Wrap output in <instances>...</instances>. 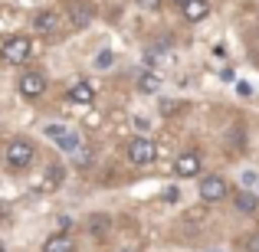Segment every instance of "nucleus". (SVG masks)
Listing matches in <instances>:
<instances>
[{
	"mask_svg": "<svg viewBox=\"0 0 259 252\" xmlns=\"http://www.w3.org/2000/svg\"><path fill=\"white\" fill-rule=\"evenodd\" d=\"M59 180H63V170H59V167H50V170H46V180H43V187L50 190L53 183H59Z\"/></svg>",
	"mask_w": 259,
	"mask_h": 252,
	"instance_id": "nucleus-17",
	"label": "nucleus"
},
{
	"mask_svg": "<svg viewBox=\"0 0 259 252\" xmlns=\"http://www.w3.org/2000/svg\"><path fill=\"white\" fill-rule=\"evenodd\" d=\"M200 154L197 151H187V154H181V158L174 161V170H177V177H197L200 174Z\"/></svg>",
	"mask_w": 259,
	"mask_h": 252,
	"instance_id": "nucleus-7",
	"label": "nucleus"
},
{
	"mask_svg": "<svg viewBox=\"0 0 259 252\" xmlns=\"http://www.w3.org/2000/svg\"><path fill=\"white\" fill-rule=\"evenodd\" d=\"M121 252H135V249H121Z\"/></svg>",
	"mask_w": 259,
	"mask_h": 252,
	"instance_id": "nucleus-22",
	"label": "nucleus"
},
{
	"mask_svg": "<svg viewBox=\"0 0 259 252\" xmlns=\"http://www.w3.org/2000/svg\"><path fill=\"white\" fill-rule=\"evenodd\" d=\"M154 158H158V144H154L151 138H132L128 141V161H132V164L145 167V164H151Z\"/></svg>",
	"mask_w": 259,
	"mask_h": 252,
	"instance_id": "nucleus-3",
	"label": "nucleus"
},
{
	"mask_svg": "<svg viewBox=\"0 0 259 252\" xmlns=\"http://www.w3.org/2000/svg\"><path fill=\"white\" fill-rule=\"evenodd\" d=\"M138 7H145V10H158L161 0H138Z\"/></svg>",
	"mask_w": 259,
	"mask_h": 252,
	"instance_id": "nucleus-19",
	"label": "nucleus"
},
{
	"mask_svg": "<svg viewBox=\"0 0 259 252\" xmlns=\"http://www.w3.org/2000/svg\"><path fill=\"white\" fill-rule=\"evenodd\" d=\"M108 229H112V220H108L105 213H92L89 216V233H92L95 239H105Z\"/></svg>",
	"mask_w": 259,
	"mask_h": 252,
	"instance_id": "nucleus-11",
	"label": "nucleus"
},
{
	"mask_svg": "<svg viewBox=\"0 0 259 252\" xmlns=\"http://www.w3.org/2000/svg\"><path fill=\"white\" fill-rule=\"evenodd\" d=\"M181 102H174V98H164V102H161V112H164V115H177V112H181Z\"/></svg>",
	"mask_w": 259,
	"mask_h": 252,
	"instance_id": "nucleus-18",
	"label": "nucleus"
},
{
	"mask_svg": "<svg viewBox=\"0 0 259 252\" xmlns=\"http://www.w3.org/2000/svg\"><path fill=\"white\" fill-rule=\"evenodd\" d=\"M138 88H141L145 95L161 92V76H154V72H141V76H138Z\"/></svg>",
	"mask_w": 259,
	"mask_h": 252,
	"instance_id": "nucleus-14",
	"label": "nucleus"
},
{
	"mask_svg": "<svg viewBox=\"0 0 259 252\" xmlns=\"http://www.w3.org/2000/svg\"><path fill=\"white\" fill-rule=\"evenodd\" d=\"M43 92H46V76H43V72L30 69V72L20 76V95H26V98H39Z\"/></svg>",
	"mask_w": 259,
	"mask_h": 252,
	"instance_id": "nucleus-5",
	"label": "nucleus"
},
{
	"mask_svg": "<svg viewBox=\"0 0 259 252\" xmlns=\"http://www.w3.org/2000/svg\"><path fill=\"white\" fill-rule=\"evenodd\" d=\"M43 252H76V242H72L66 233H53L50 239L43 242Z\"/></svg>",
	"mask_w": 259,
	"mask_h": 252,
	"instance_id": "nucleus-9",
	"label": "nucleus"
},
{
	"mask_svg": "<svg viewBox=\"0 0 259 252\" xmlns=\"http://www.w3.org/2000/svg\"><path fill=\"white\" fill-rule=\"evenodd\" d=\"M33 30L43 33V36L59 33V13H56V10H39L36 17H33Z\"/></svg>",
	"mask_w": 259,
	"mask_h": 252,
	"instance_id": "nucleus-6",
	"label": "nucleus"
},
{
	"mask_svg": "<svg viewBox=\"0 0 259 252\" xmlns=\"http://www.w3.org/2000/svg\"><path fill=\"white\" fill-rule=\"evenodd\" d=\"M246 252H259V236H249L246 239Z\"/></svg>",
	"mask_w": 259,
	"mask_h": 252,
	"instance_id": "nucleus-20",
	"label": "nucleus"
},
{
	"mask_svg": "<svg viewBox=\"0 0 259 252\" xmlns=\"http://www.w3.org/2000/svg\"><path fill=\"white\" fill-rule=\"evenodd\" d=\"M33 46H30V36H10L4 43V49H0V59L10 66H23L26 59H30Z\"/></svg>",
	"mask_w": 259,
	"mask_h": 252,
	"instance_id": "nucleus-1",
	"label": "nucleus"
},
{
	"mask_svg": "<svg viewBox=\"0 0 259 252\" xmlns=\"http://www.w3.org/2000/svg\"><path fill=\"white\" fill-rule=\"evenodd\" d=\"M56 144L63 147V151H76V147H79V134L76 131H66L63 138H56Z\"/></svg>",
	"mask_w": 259,
	"mask_h": 252,
	"instance_id": "nucleus-15",
	"label": "nucleus"
},
{
	"mask_svg": "<svg viewBox=\"0 0 259 252\" xmlns=\"http://www.w3.org/2000/svg\"><path fill=\"white\" fill-rule=\"evenodd\" d=\"M4 158L10 167H30L33 164V144L26 138H13L10 144L4 147Z\"/></svg>",
	"mask_w": 259,
	"mask_h": 252,
	"instance_id": "nucleus-2",
	"label": "nucleus"
},
{
	"mask_svg": "<svg viewBox=\"0 0 259 252\" xmlns=\"http://www.w3.org/2000/svg\"><path fill=\"white\" fill-rule=\"evenodd\" d=\"M115 66V53L112 49H102L99 56H95V69H112Z\"/></svg>",
	"mask_w": 259,
	"mask_h": 252,
	"instance_id": "nucleus-16",
	"label": "nucleus"
},
{
	"mask_svg": "<svg viewBox=\"0 0 259 252\" xmlns=\"http://www.w3.org/2000/svg\"><path fill=\"white\" fill-rule=\"evenodd\" d=\"M207 13H210V4H207V0H187V4H184V17H187L190 23H200Z\"/></svg>",
	"mask_w": 259,
	"mask_h": 252,
	"instance_id": "nucleus-10",
	"label": "nucleus"
},
{
	"mask_svg": "<svg viewBox=\"0 0 259 252\" xmlns=\"http://www.w3.org/2000/svg\"><path fill=\"white\" fill-rule=\"evenodd\" d=\"M174 4H181V7H184V4H187V0H174Z\"/></svg>",
	"mask_w": 259,
	"mask_h": 252,
	"instance_id": "nucleus-21",
	"label": "nucleus"
},
{
	"mask_svg": "<svg viewBox=\"0 0 259 252\" xmlns=\"http://www.w3.org/2000/svg\"><path fill=\"white\" fill-rule=\"evenodd\" d=\"M233 207H236V213H256L259 200L249 193V190H240V193H236V200H233Z\"/></svg>",
	"mask_w": 259,
	"mask_h": 252,
	"instance_id": "nucleus-13",
	"label": "nucleus"
},
{
	"mask_svg": "<svg viewBox=\"0 0 259 252\" xmlns=\"http://www.w3.org/2000/svg\"><path fill=\"white\" fill-rule=\"evenodd\" d=\"M227 193H230V187H227L223 177L210 174V177H203V180H200V200L203 203H220V200H227Z\"/></svg>",
	"mask_w": 259,
	"mask_h": 252,
	"instance_id": "nucleus-4",
	"label": "nucleus"
},
{
	"mask_svg": "<svg viewBox=\"0 0 259 252\" xmlns=\"http://www.w3.org/2000/svg\"><path fill=\"white\" fill-rule=\"evenodd\" d=\"M69 98L89 105V102L95 98V85H92V82H76V85H69Z\"/></svg>",
	"mask_w": 259,
	"mask_h": 252,
	"instance_id": "nucleus-12",
	"label": "nucleus"
},
{
	"mask_svg": "<svg viewBox=\"0 0 259 252\" xmlns=\"http://www.w3.org/2000/svg\"><path fill=\"white\" fill-rule=\"evenodd\" d=\"M66 10H69V20L76 30H82V26L92 23V4H79V0H72V4H66Z\"/></svg>",
	"mask_w": 259,
	"mask_h": 252,
	"instance_id": "nucleus-8",
	"label": "nucleus"
}]
</instances>
